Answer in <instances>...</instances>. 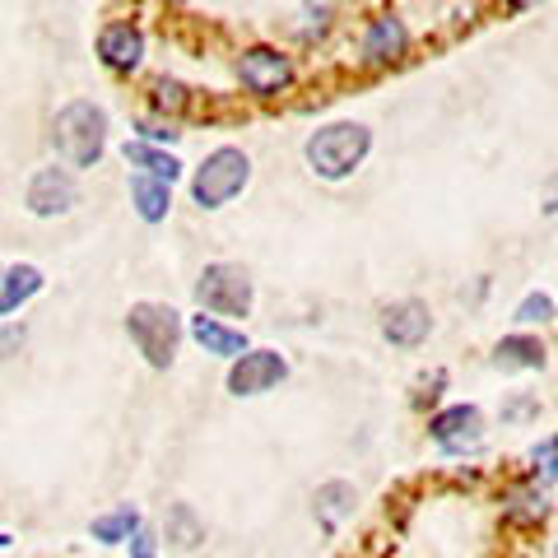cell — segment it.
Returning a JSON list of instances; mask_svg holds the SVG:
<instances>
[{
	"instance_id": "13",
	"label": "cell",
	"mask_w": 558,
	"mask_h": 558,
	"mask_svg": "<svg viewBox=\"0 0 558 558\" xmlns=\"http://www.w3.org/2000/svg\"><path fill=\"white\" fill-rule=\"evenodd\" d=\"M354 508H359V494H354V484H349V480L322 484V488H317V502H312V512H317V526H322L326 535H336L344 521L354 517Z\"/></svg>"
},
{
	"instance_id": "18",
	"label": "cell",
	"mask_w": 558,
	"mask_h": 558,
	"mask_svg": "<svg viewBox=\"0 0 558 558\" xmlns=\"http://www.w3.org/2000/svg\"><path fill=\"white\" fill-rule=\"evenodd\" d=\"M43 270L28 266V260H20V266H10L5 279H0V303H5V312H20L28 299H38L43 293Z\"/></svg>"
},
{
	"instance_id": "2",
	"label": "cell",
	"mask_w": 558,
	"mask_h": 558,
	"mask_svg": "<svg viewBox=\"0 0 558 558\" xmlns=\"http://www.w3.org/2000/svg\"><path fill=\"white\" fill-rule=\"evenodd\" d=\"M373 154V131L363 121H330V126L312 131L303 145L307 168L326 182H344L363 168V159Z\"/></svg>"
},
{
	"instance_id": "3",
	"label": "cell",
	"mask_w": 558,
	"mask_h": 558,
	"mask_svg": "<svg viewBox=\"0 0 558 558\" xmlns=\"http://www.w3.org/2000/svg\"><path fill=\"white\" fill-rule=\"evenodd\" d=\"M252 182V159L238 145H219L205 154V163L191 172V201L201 209H223L233 196H242Z\"/></svg>"
},
{
	"instance_id": "16",
	"label": "cell",
	"mask_w": 558,
	"mask_h": 558,
	"mask_svg": "<svg viewBox=\"0 0 558 558\" xmlns=\"http://www.w3.org/2000/svg\"><path fill=\"white\" fill-rule=\"evenodd\" d=\"M121 159H126L135 172H145V178H159V182H168V186L182 178V163L172 159L168 149L149 145V140H126V145H121Z\"/></svg>"
},
{
	"instance_id": "20",
	"label": "cell",
	"mask_w": 558,
	"mask_h": 558,
	"mask_svg": "<svg viewBox=\"0 0 558 558\" xmlns=\"http://www.w3.org/2000/svg\"><path fill=\"white\" fill-rule=\"evenodd\" d=\"M163 531H168V539H172L178 549H196L201 539H205V526H201V517H196V508H191V502H172Z\"/></svg>"
},
{
	"instance_id": "9",
	"label": "cell",
	"mask_w": 558,
	"mask_h": 558,
	"mask_svg": "<svg viewBox=\"0 0 558 558\" xmlns=\"http://www.w3.org/2000/svg\"><path fill=\"white\" fill-rule=\"evenodd\" d=\"M289 377V359L279 349H247L229 368V391L233 396H266Z\"/></svg>"
},
{
	"instance_id": "6",
	"label": "cell",
	"mask_w": 558,
	"mask_h": 558,
	"mask_svg": "<svg viewBox=\"0 0 558 558\" xmlns=\"http://www.w3.org/2000/svg\"><path fill=\"white\" fill-rule=\"evenodd\" d=\"M238 80H242V89H247L252 98H275V94H284L293 84V61L279 47H266V43L242 47Z\"/></svg>"
},
{
	"instance_id": "26",
	"label": "cell",
	"mask_w": 558,
	"mask_h": 558,
	"mask_svg": "<svg viewBox=\"0 0 558 558\" xmlns=\"http://www.w3.org/2000/svg\"><path fill=\"white\" fill-rule=\"evenodd\" d=\"M140 140H149V145H172L178 131H172V121H140Z\"/></svg>"
},
{
	"instance_id": "30",
	"label": "cell",
	"mask_w": 558,
	"mask_h": 558,
	"mask_svg": "<svg viewBox=\"0 0 558 558\" xmlns=\"http://www.w3.org/2000/svg\"><path fill=\"white\" fill-rule=\"evenodd\" d=\"M14 545V535H5V531H0V549H10Z\"/></svg>"
},
{
	"instance_id": "17",
	"label": "cell",
	"mask_w": 558,
	"mask_h": 558,
	"mask_svg": "<svg viewBox=\"0 0 558 558\" xmlns=\"http://www.w3.org/2000/svg\"><path fill=\"white\" fill-rule=\"evenodd\" d=\"M131 205L145 223H163L172 209V186L159 178H145V172H131Z\"/></svg>"
},
{
	"instance_id": "31",
	"label": "cell",
	"mask_w": 558,
	"mask_h": 558,
	"mask_svg": "<svg viewBox=\"0 0 558 558\" xmlns=\"http://www.w3.org/2000/svg\"><path fill=\"white\" fill-rule=\"evenodd\" d=\"M0 279H5V270H0ZM0 317H10V312H5V303H0Z\"/></svg>"
},
{
	"instance_id": "11",
	"label": "cell",
	"mask_w": 558,
	"mask_h": 558,
	"mask_svg": "<svg viewBox=\"0 0 558 558\" xmlns=\"http://www.w3.org/2000/svg\"><path fill=\"white\" fill-rule=\"evenodd\" d=\"M381 336H387V344H396V349H418V344L433 336V312H428V303H418V299L391 303L387 312H381Z\"/></svg>"
},
{
	"instance_id": "25",
	"label": "cell",
	"mask_w": 558,
	"mask_h": 558,
	"mask_svg": "<svg viewBox=\"0 0 558 558\" xmlns=\"http://www.w3.org/2000/svg\"><path fill=\"white\" fill-rule=\"evenodd\" d=\"M539 414V400L535 396H512L502 405V424H521V418H535Z\"/></svg>"
},
{
	"instance_id": "27",
	"label": "cell",
	"mask_w": 558,
	"mask_h": 558,
	"mask_svg": "<svg viewBox=\"0 0 558 558\" xmlns=\"http://www.w3.org/2000/svg\"><path fill=\"white\" fill-rule=\"evenodd\" d=\"M442 387H447V373H442V368H433L424 381H418V391H414V405H424V400H438V396H442Z\"/></svg>"
},
{
	"instance_id": "10",
	"label": "cell",
	"mask_w": 558,
	"mask_h": 558,
	"mask_svg": "<svg viewBox=\"0 0 558 558\" xmlns=\"http://www.w3.org/2000/svg\"><path fill=\"white\" fill-rule=\"evenodd\" d=\"M98 61L108 70H117V75H131V70H140V61H145V33H140V24H131V20L102 24V33H98Z\"/></svg>"
},
{
	"instance_id": "14",
	"label": "cell",
	"mask_w": 558,
	"mask_h": 558,
	"mask_svg": "<svg viewBox=\"0 0 558 558\" xmlns=\"http://www.w3.org/2000/svg\"><path fill=\"white\" fill-rule=\"evenodd\" d=\"M191 336H196V344L205 349V354H215V359H238V354H247V336L233 326H223L219 317H191Z\"/></svg>"
},
{
	"instance_id": "15",
	"label": "cell",
	"mask_w": 558,
	"mask_h": 558,
	"mask_svg": "<svg viewBox=\"0 0 558 558\" xmlns=\"http://www.w3.org/2000/svg\"><path fill=\"white\" fill-rule=\"evenodd\" d=\"M494 363L502 373H535L549 363V349L539 344V336H502L494 349Z\"/></svg>"
},
{
	"instance_id": "33",
	"label": "cell",
	"mask_w": 558,
	"mask_h": 558,
	"mask_svg": "<svg viewBox=\"0 0 558 558\" xmlns=\"http://www.w3.org/2000/svg\"><path fill=\"white\" fill-rule=\"evenodd\" d=\"M149 558H154V554H149Z\"/></svg>"
},
{
	"instance_id": "1",
	"label": "cell",
	"mask_w": 558,
	"mask_h": 558,
	"mask_svg": "<svg viewBox=\"0 0 558 558\" xmlns=\"http://www.w3.org/2000/svg\"><path fill=\"white\" fill-rule=\"evenodd\" d=\"M51 149L70 172L98 168L102 149H108V112L89 98H75L51 117Z\"/></svg>"
},
{
	"instance_id": "21",
	"label": "cell",
	"mask_w": 558,
	"mask_h": 558,
	"mask_svg": "<svg viewBox=\"0 0 558 558\" xmlns=\"http://www.w3.org/2000/svg\"><path fill=\"white\" fill-rule=\"evenodd\" d=\"M502 517H508L512 526H539V521L549 517V502H545V494H535V488H521V494L508 498Z\"/></svg>"
},
{
	"instance_id": "23",
	"label": "cell",
	"mask_w": 558,
	"mask_h": 558,
	"mask_svg": "<svg viewBox=\"0 0 558 558\" xmlns=\"http://www.w3.org/2000/svg\"><path fill=\"white\" fill-rule=\"evenodd\" d=\"M149 89H154V108L168 112V121L191 108V89H186V84H178V80H154Z\"/></svg>"
},
{
	"instance_id": "12",
	"label": "cell",
	"mask_w": 558,
	"mask_h": 558,
	"mask_svg": "<svg viewBox=\"0 0 558 558\" xmlns=\"http://www.w3.org/2000/svg\"><path fill=\"white\" fill-rule=\"evenodd\" d=\"M410 51V28L405 20H396V14H377L363 33V61L368 65H396L400 57Z\"/></svg>"
},
{
	"instance_id": "19",
	"label": "cell",
	"mask_w": 558,
	"mask_h": 558,
	"mask_svg": "<svg viewBox=\"0 0 558 558\" xmlns=\"http://www.w3.org/2000/svg\"><path fill=\"white\" fill-rule=\"evenodd\" d=\"M135 531H140V508H131V502H121V508L94 517V526H89V535L98 539V545H126Z\"/></svg>"
},
{
	"instance_id": "28",
	"label": "cell",
	"mask_w": 558,
	"mask_h": 558,
	"mask_svg": "<svg viewBox=\"0 0 558 558\" xmlns=\"http://www.w3.org/2000/svg\"><path fill=\"white\" fill-rule=\"evenodd\" d=\"M154 554V535L149 531H135L131 535V558H149Z\"/></svg>"
},
{
	"instance_id": "22",
	"label": "cell",
	"mask_w": 558,
	"mask_h": 558,
	"mask_svg": "<svg viewBox=\"0 0 558 558\" xmlns=\"http://www.w3.org/2000/svg\"><path fill=\"white\" fill-rule=\"evenodd\" d=\"M558 317V303L549 299V293H526V299L517 303V312H512V322L517 326H545V322H554Z\"/></svg>"
},
{
	"instance_id": "24",
	"label": "cell",
	"mask_w": 558,
	"mask_h": 558,
	"mask_svg": "<svg viewBox=\"0 0 558 558\" xmlns=\"http://www.w3.org/2000/svg\"><path fill=\"white\" fill-rule=\"evenodd\" d=\"M531 475H535L539 484H554V480H558V433H549L545 442L531 447Z\"/></svg>"
},
{
	"instance_id": "8",
	"label": "cell",
	"mask_w": 558,
	"mask_h": 558,
	"mask_svg": "<svg viewBox=\"0 0 558 558\" xmlns=\"http://www.w3.org/2000/svg\"><path fill=\"white\" fill-rule=\"evenodd\" d=\"M428 438L438 442L447 457H465V451H480L484 442V414L480 405H447L428 418Z\"/></svg>"
},
{
	"instance_id": "7",
	"label": "cell",
	"mask_w": 558,
	"mask_h": 558,
	"mask_svg": "<svg viewBox=\"0 0 558 558\" xmlns=\"http://www.w3.org/2000/svg\"><path fill=\"white\" fill-rule=\"evenodd\" d=\"M24 205L33 209L38 219H61L70 215V209L80 205V182H75V172H70L65 163L57 168H38L28 178V191H24Z\"/></svg>"
},
{
	"instance_id": "5",
	"label": "cell",
	"mask_w": 558,
	"mask_h": 558,
	"mask_svg": "<svg viewBox=\"0 0 558 558\" xmlns=\"http://www.w3.org/2000/svg\"><path fill=\"white\" fill-rule=\"evenodd\" d=\"M196 303L205 312H215V317H247L256 303L252 275L233 266V260H209L196 279Z\"/></svg>"
},
{
	"instance_id": "4",
	"label": "cell",
	"mask_w": 558,
	"mask_h": 558,
	"mask_svg": "<svg viewBox=\"0 0 558 558\" xmlns=\"http://www.w3.org/2000/svg\"><path fill=\"white\" fill-rule=\"evenodd\" d=\"M126 336L145 354L149 368H172L182 344V312L168 303H135L126 312Z\"/></svg>"
},
{
	"instance_id": "29",
	"label": "cell",
	"mask_w": 558,
	"mask_h": 558,
	"mask_svg": "<svg viewBox=\"0 0 558 558\" xmlns=\"http://www.w3.org/2000/svg\"><path fill=\"white\" fill-rule=\"evenodd\" d=\"M508 5H512V10H531V5H535V0H508Z\"/></svg>"
},
{
	"instance_id": "32",
	"label": "cell",
	"mask_w": 558,
	"mask_h": 558,
	"mask_svg": "<svg viewBox=\"0 0 558 558\" xmlns=\"http://www.w3.org/2000/svg\"><path fill=\"white\" fill-rule=\"evenodd\" d=\"M554 558H558V545H554Z\"/></svg>"
}]
</instances>
